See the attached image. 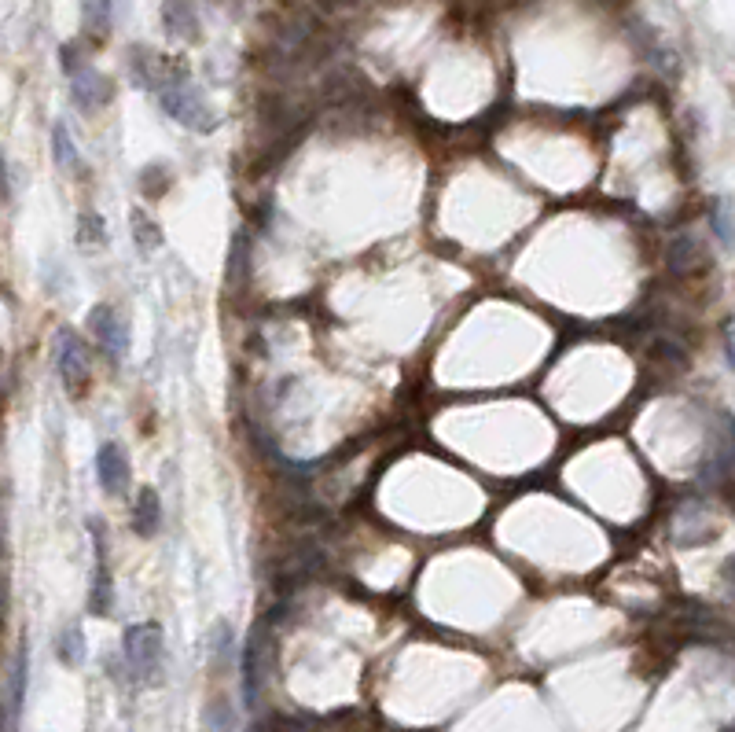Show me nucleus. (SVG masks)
Listing matches in <instances>:
<instances>
[{
    "instance_id": "f257e3e1",
    "label": "nucleus",
    "mask_w": 735,
    "mask_h": 732,
    "mask_svg": "<svg viewBox=\"0 0 735 732\" xmlns=\"http://www.w3.org/2000/svg\"><path fill=\"white\" fill-rule=\"evenodd\" d=\"M155 92H159V100H162V111L170 118H177L181 126L199 129V133H210V129L217 126V115L210 111V103H206L181 74H173L170 70V74L159 81V89Z\"/></svg>"
},
{
    "instance_id": "f03ea898",
    "label": "nucleus",
    "mask_w": 735,
    "mask_h": 732,
    "mask_svg": "<svg viewBox=\"0 0 735 732\" xmlns=\"http://www.w3.org/2000/svg\"><path fill=\"white\" fill-rule=\"evenodd\" d=\"M52 343H56V372L67 394L74 401L85 398V390H89V354H85L81 335L74 328H59Z\"/></svg>"
},
{
    "instance_id": "7ed1b4c3",
    "label": "nucleus",
    "mask_w": 735,
    "mask_h": 732,
    "mask_svg": "<svg viewBox=\"0 0 735 732\" xmlns=\"http://www.w3.org/2000/svg\"><path fill=\"white\" fill-rule=\"evenodd\" d=\"M125 663L140 681H155L162 670V630L155 622L125 630Z\"/></svg>"
},
{
    "instance_id": "20e7f679",
    "label": "nucleus",
    "mask_w": 735,
    "mask_h": 732,
    "mask_svg": "<svg viewBox=\"0 0 735 732\" xmlns=\"http://www.w3.org/2000/svg\"><path fill=\"white\" fill-rule=\"evenodd\" d=\"M89 332H92V339L100 343L107 361H122V357L129 354V324H125V317L118 309H111V306L92 309Z\"/></svg>"
},
{
    "instance_id": "39448f33",
    "label": "nucleus",
    "mask_w": 735,
    "mask_h": 732,
    "mask_svg": "<svg viewBox=\"0 0 735 732\" xmlns=\"http://www.w3.org/2000/svg\"><path fill=\"white\" fill-rule=\"evenodd\" d=\"M96 475H100V486L114 497L129 493L133 486V468H129V457L118 442H103L100 453H96Z\"/></svg>"
},
{
    "instance_id": "423d86ee",
    "label": "nucleus",
    "mask_w": 735,
    "mask_h": 732,
    "mask_svg": "<svg viewBox=\"0 0 735 732\" xmlns=\"http://www.w3.org/2000/svg\"><path fill=\"white\" fill-rule=\"evenodd\" d=\"M70 92H74V100L81 107H89V111H100L107 103L114 100V85L111 78H103L100 70H92L81 63L78 70H70Z\"/></svg>"
},
{
    "instance_id": "0eeeda50",
    "label": "nucleus",
    "mask_w": 735,
    "mask_h": 732,
    "mask_svg": "<svg viewBox=\"0 0 735 732\" xmlns=\"http://www.w3.org/2000/svg\"><path fill=\"white\" fill-rule=\"evenodd\" d=\"M666 262H669V269H673L677 276H695V273H702V269L710 265V254H706V247H702L699 236L680 232V236H673V240H669Z\"/></svg>"
},
{
    "instance_id": "6e6552de",
    "label": "nucleus",
    "mask_w": 735,
    "mask_h": 732,
    "mask_svg": "<svg viewBox=\"0 0 735 732\" xmlns=\"http://www.w3.org/2000/svg\"><path fill=\"white\" fill-rule=\"evenodd\" d=\"M26 674H30V655H26V644H23L12 659V670H8V692H4V729L8 732H15V721H19V710H23Z\"/></svg>"
},
{
    "instance_id": "1a4fd4ad",
    "label": "nucleus",
    "mask_w": 735,
    "mask_h": 732,
    "mask_svg": "<svg viewBox=\"0 0 735 732\" xmlns=\"http://www.w3.org/2000/svg\"><path fill=\"white\" fill-rule=\"evenodd\" d=\"M162 19L166 30L181 41H199V12L195 0H162Z\"/></svg>"
},
{
    "instance_id": "9d476101",
    "label": "nucleus",
    "mask_w": 735,
    "mask_h": 732,
    "mask_svg": "<svg viewBox=\"0 0 735 732\" xmlns=\"http://www.w3.org/2000/svg\"><path fill=\"white\" fill-rule=\"evenodd\" d=\"M133 530L140 538H155L162 530V501H159V490H155V486H144L140 497H136Z\"/></svg>"
},
{
    "instance_id": "9b49d317",
    "label": "nucleus",
    "mask_w": 735,
    "mask_h": 732,
    "mask_svg": "<svg viewBox=\"0 0 735 732\" xmlns=\"http://www.w3.org/2000/svg\"><path fill=\"white\" fill-rule=\"evenodd\" d=\"M85 30L92 34V41H103L107 30H111V0H85Z\"/></svg>"
},
{
    "instance_id": "f8f14e48",
    "label": "nucleus",
    "mask_w": 735,
    "mask_h": 732,
    "mask_svg": "<svg viewBox=\"0 0 735 732\" xmlns=\"http://www.w3.org/2000/svg\"><path fill=\"white\" fill-rule=\"evenodd\" d=\"M52 155H56L59 170H78V148H74V137H70V129L63 122H56V129H52Z\"/></svg>"
},
{
    "instance_id": "ddd939ff",
    "label": "nucleus",
    "mask_w": 735,
    "mask_h": 732,
    "mask_svg": "<svg viewBox=\"0 0 735 732\" xmlns=\"http://www.w3.org/2000/svg\"><path fill=\"white\" fill-rule=\"evenodd\" d=\"M247 269H250V243L243 232H236V240H232V258H228V284L243 287Z\"/></svg>"
},
{
    "instance_id": "4468645a",
    "label": "nucleus",
    "mask_w": 735,
    "mask_h": 732,
    "mask_svg": "<svg viewBox=\"0 0 735 732\" xmlns=\"http://www.w3.org/2000/svg\"><path fill=\"white\" fill-rule=\"evenodd\" d=\"M111 604V582H107V560H103V545H96V582H92V611L107 615Z\"/></svg>"
},
{
    "instance_id": "2eb2a0df",
    "label": "nucleus",
    "mask_w": 735,
    "mask_h": 732,
    "mask_svg": "<svg viewBox=\"0 0 735 732\" xmlns=\"http://www.w3.org/2000/svg\"><path fill=\"white\" fill-rule=\"evenodd\" d=\"M210 652H214L217 670H228V666H232V626H228V622H217V626H214Z\"/></svg>"
},
{
    "instance_id": "dca6fc26",
    "label": "nucleus",
    "mask_w": 735,
    "mask_h": 732,
    "mask_svg": "<svg viewBox=\"0 0 735 732\" xmlns=\"http://www.w3.org/2000/svg\"><path fill=\"white\" fill-rule=\"evenodd\" d=\"M133 240H136V247H140V251H155V247L162 243L159 229H155V221L147 218L144 210H133Z\"/></svg>"
},
{
    "instance_id": "f3484780",
    "label": "nucleus",
    "mask_w": 735,
    "mask_h": 732,
    "mask_svg": "<svg viewBox=\"0 0 735 732\" xmlns=\"http://www.w3.org/2000/svg\"><path fill=\"white\" fill-rule=\"evenodd\" d=\"M103 240H107V229H103V218L100 214H81L78 221V243L81 247H103Z\"/></svg>"
},
{
    "instance_id": "a211bd4d",
    "label": "nucleus",
    "mask_w": 735,
    "mask_h": 732,
    "mask_svg": "<svg viewBox=\"0 0 735 732\" xmlns=\"http://www.w3.org/2000/svg\"><path fill=\"white\" fill-rule=\"evenodd\" d=\"M56 652H59V659H63L67 666H78L81 659H85V637H81V633L70 626V630L56 641Z\"/></svg>"
},
{
    "instance_id": "6ab92c4d",
    "label": "nucleus",
    "mask_w": 735,
    "mask_h": 732,
    "mask_svg": "<svg viewBox=\"0 0 735 732\" xmlns=\"http://www.w3.org/2000/svg\"><path fill=\"white\" fill-rule=\"evenodd\" d=\"M203 721L210 725V732H232L236 729V714H232V707H228L225 699H214V703L203 710Z\"/></svg>"
},
{
    "instance_id": "aec40b11",
    "label": "nucleus",
    "mask_w": 735,
    "mask_h": 732,
    "mask_svg": "<svg viewBox=\"0 0 735 732\" xmlns=\"http://www.w3.org/2000/svg\"><path fill=\"white\" fill-rule=\"evenodd\" d=\"M713 232H717V240L724 243V247H732L735 243V232H732V218H728V203H713Z\"/></svg>"
},
{
    "instance_id": "412c9836",
    "label": "nucleus",
    "mask_w": 735,
    "mask_h": 732,
    "mask_svg": "<svg viewBox=\"0 0 735 732\" xmlns=\"http://www.w3.org/2000/svg\"><path fill=\"white\" fill-rule=\"evenodd\" d=\"M651 354H655L658 361L673 365V368H688V354H684L677 343H669V339H658V343L651 346Z\"/></svg>"
},
{
    "instance_id": "4be33fe9",
    "label": "nucleus",
    "mask_w": 735,
    "mask_h": 732,
    "mask_svg": "<svg viewBox=\"0 0 735 732\" xmlns=\"http://www.w3.org/2000/svg\"><path fill=\"white\" fill-rule=\"evenodd\" d=\"M724 339H728V343H724V354H728V365L735 368V321L728 324V335H724Z\"/></svg>"
},
{
    "instance_id": "5701e85b",
    "label": "nucleus",
    "mask_w": 735,
    "mask_h": 732,
    "mask_svg": "<svg viewBox=\"0 0 735 732\" xmlns=\"http://www.w3.org/2000/svg\"><path fill=\"white\" fill-rule=\"evenodd\" d=\"M724 578H728V582L735 585V556H732V560H728V563H724Z\"/></svg>"
},
{
    "instance_id": "b1692460",
    "label": "nucleus",
    "mask_w": 735,
    "mask_h": 732,
    "mask_svg": "<svg viewBox=\"0 0 735 732\" xmlns=\"http://www.w3.org/2000/svg\"><path fill=\"white\" fill-rule=\"evenodd\" d=\"M728 435H732V446H735V420L728 424Z\"/></svg>"
}]
</instances>
